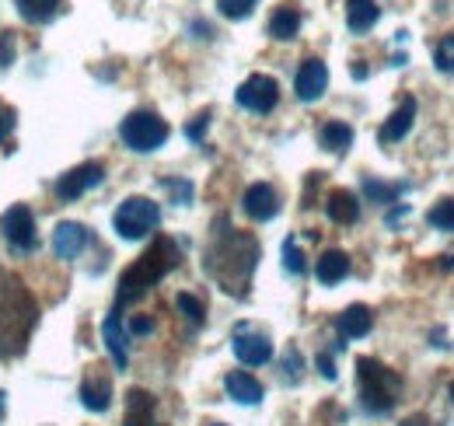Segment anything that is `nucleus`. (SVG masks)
<instances>
[{"label": "nucleus", "instance_id": "obj_34", "mask_svg": "<svg viewBox=\"0 0 454 426\" xmlns=\"http://www.w3.org/2000/svg\"><path fill=\"white\" fill-rule=\"evenodd\" d=\"M11 63H14V32L4 28V32H0V70L11 67Z\"/></svg>", "mask_w": 454, "mask_h": 426}, {"label": "nucleus", "instance_id": "obj_22", "mask_svg": "<svg viewBox=\"0 0 454 426\" xmlns=\"http://www.w3.org/2000/svg\"><path fill=\"white\" fill-rule=\"evenodd\" d=\"M154 395L144 388H129L126 395V426H154Z\"/></svg>", "mask_w": 454, "mask_h": 426}, {"label": "nucleus", "instance_id": "obj_21", "mask_svg": "<svg viewBox=\"0 0 454 426\" xmlns=\"http://www.w3.org/2000/svg\"><path fill=\"white\" fill-rule=\"evenodd\" d=\"M325 213L333 224H356L360 220V200L349 193V189H333L329 200H325Z\"/></svg>", "mask_w": 454, "mask_h": 426}, {"label": "nucleus", "instance_id": "obj_20", "mask_svg": "<svg viewBox=\"0 0 454 426\" xmlns=\"http://www.w3.org/2000/svg\"><path fill=\"white\" fill-rule=\"evenodd\" d=\"M315 276H318L322 287H336V283H342V280L349 276V256L340 252V248L322 252V256H318V266H315Z\"/></svg>", "mask_w": 454, "mask_h": 426}, {"label": "nucleus", "instance_id": "obj_38", "mask_svg": "<svg viewBox=\"0 0 454 426\" xmlns=\"http://www.w3.org/2000/svg\"><path fill=\"white\" fill-rule=\"evenodd\" d=\"M318 371H322V377L336 381V364H333V357H329V353H318Z\"/></svg>", "mask_w": 454, "mask_h": 426}, {"label": "nucleus", "instance_id": "obj_16", "mask_svg": "<svg viewBox=\"0 0 454 426\" xmlns=\"http://www.w3.org/2000/svg\"><path fill=\"white\" fill-rule=\"evenodd\" d=\"M224 388L238 406H259V402H262V395H266V391H262V384H259L248 371H231L224 377Z\"/></svg>", "mask_w": 454, "mask_h": 426}, {"label": "nucleus", "instance_id": "obj_15", "mask_svg": "<svg viewBox=\"0 0 454 426\" xmlns=\"http://www.w3.org/2000/svg\"><path fill=\"white\" fill-rule=\"evenodd\" d=\"M102 335H106V346H109V353H113V364L119 371H126V364H129V332L122 328L119 312H113V315L106 319Z\"/></svg>", "mask_w": 454, "mask_h": 426}, {"label": "nucleus", "instance_id": "obj_31", "mask_svg": "<svg viewBox=\"0 0 454 426\" xmlns=\"http://www.w3.org/2000/svg\"><path fill=\"white\" fill-rule=\"evenodd\" d=\"M255 4L259 0H217V11L231 21H241V18H248L255 11Z\"/></svg>", "mask_w": 454, "mask_h": 426}, {"label": "nucleus", "instance_id": "obj_32", "mask_svg": "<svg viewBox=\"0 0 454 426\" xmlns=\"http://www.w3.org/2000/svg\"><path fill=\"white\" fill-rule=\"evenodd\" d=\"M434 63H437L444 74H454V36H444V39L434 46Z\"/></svg>", "mask_w": 454, "mask_h": 426}, {"label": "nucleus", "instance_id": "obj_27", "mask_svg": "<svg viewBox=\"0 0 454 426\" xmlns=\"http://www.w3.org/2000/svg\"><path fill=\"white\" fill-rule=\"evenodd\" d=\"M175 308H178V315L189 321V325H203L207 308H203L200 297H192V294H178V297H175Z\"/></svg>", "mask_w": 454, "mask_h": 426}, {"label": "nucleus", "instance_id": "obj_11", "mask_svg": "<svg viewBox=\"0 0 454 426\" xmlns=\"http://www.w3.org/2000/svg\"><path fill=\"white\" fill-rule=\"evenodd\" d=\"M325 88H329V67H325V59H318V56L304 59L297 67V77H294V95L301 102H318L325 95Z\"/></svg>", "mask_w": 454, "mask_h": 426}, {"label": "nucleus", "instance_id": "obj_23", "mask_svg": "<svg viewBox=\"0 0 454 426\" xmlns=\"http://www.w3.org/2000/svg\"><path fill=\"white\" fill-rule=\"evenodd\" d=\"M378 18H381V7L374 0H346V25H349V32L364 36V32H371L378 25Z\"/></svg>", "mask_w": 454, "mask_h": 426}, {"label": "nucleus", "instance_id": "obj_5", "mask_svg": "<svg viewBox=\"0 0 454 426\" xmlns=\"http://www.w3.org/2000/svg\"><path fill=\"white\" fill-rule=\"evenodd\" d=\"M119 140L137 151V154H151L158 147H165L168 140V122L158 115V112H147V108H137L129 112L122 122H119Z\"/></svg>", "mask_w": 454, "mask_h": 426}, {"label": "nucleus", "instance_id": "obj_28", "mask_svg": "<svg viewBox=\"0 0 454 426\" xmlns=\"http://www.w3.org/2000/svg\"><path fill=\"white\" fill-rule=\"evenodd\" d=\"M161 189L171 196V203H178V207H189L192 203V182L189 178H161Z\"/></svg>", "mask_w": 454, "mask_h": 426}, {"label": "nucleus", "instance_id": "obj_8", "mask_svg": "<svg viewBox=\"0 0 454 426\" xmlns=\"http://www.w3.org/2000/svg\"><path fill=\"white\" fill-rule=\"evenodd\" d=\"M102 182H106V164H98V161H84V164L70 168L67 175H59L57 185H53V193H57L63 203H74V200H81L88 189H95V185H102Z\"/></svg>", "mask_w": 454, "mask_h": 426}, {"label": "nucleus", "instance_id": "obj_12", "mask_svg": "<svg viewBox=\"0 0 454 426\" xmlns=\"http://www.w3.org/2000/svg\"><path fill=\"white\" fill-rule=\"evenodd\" d=\"M241 210H245V217L266 224V220H273V217L280 213V196H277V189H273L270 182H255V185L245 189V196H241Z\"/></svg>", "mask_w": 454, "mask_h": 426}, {"label": "nucleus", "instance_id": "obj_42", "mask_svg": "<svg viewBox=\"0 0 454 426\" xmlns=\"http://www.w3.org/2000/svg\"><path fill=\"white\" fill-rule=\"evenodd\" d=\"M451 402H454V381H451Z\"/></svg>", "mask_w": 454, "mask_h": 426}, {"label": "nucleus", "instance_id": "obj_29", "mask_svg": "<svg viewBox=\"0 0 454 426\" xmlns=\"http://www.w3.org/2000/svg\"><path fill=\"white\" fill-rule=\"evenodd\" d=\"M284 269L290 272V276H304V269H308L304 252H301V245H297V238H286L284 241Z\"/></svg>", "mask_w": 454, "mask_h": 426}, {"label": "nucleus", "instance_id": "obj_7", "mask_svg": "<svg viewBox=\"0 0 454 426\" xmlns=\"http://www.w3.org/2000/svg\"><path fill=\"white\" fill-rule=\"evenodd\" d=\"M0 234L11 245V252H21V256L35 252V245H39L35 217H32V210L25 203H14V207H7V210L0 213Z\"/></svg>", "mask_w": 454, "mask_h": 426}, {"label": "nucleus", "instance_id": "obj_39", "mask_svg": "<svg viewBox=\"0 0 454 426\" xmlns=\"http://www.w3.org/2000/svg\"><path fill=\"white\" fill-rule=\"evenodd\" d=\"M402 426H437V423H430L423 413H416V416H409V420H402Z\"/></svg>", "mask_w": 454, "mask_h": 426}, {"label": "nucleus", "instance_id": "obj_18", "mask_svg": "<svg viewBox=\"0 0 454 426\" xmlns=\"http://www.w3.org/2000/svg\"><path fill=\"white\" fill-rule=\"evenodd\" d=\"M14 7L21 14V21H28V25H50V21H57L59 14H63L67 0H14Z\"/></svg>", "mask_w": 454, "mask_h": 426}, {"label": "nucleus", "instance_id": "obj_25", "mask_svg": "<svg viewBox=\"0 0 454 426\" xmlns=\"http://www.w3.org/2000/svg\"><path fill=\"white\" fill-rule=\"evenodd\" d=\"M318 144H322L325 151H333V154H342V151L353 144V130H349L346 122H325V126L318 130Z\"/></svg>", "mask_w": 454, "mask_h": 426}, {"label": "nucleus", "instance_id": "obj_37", "mask_svg": "<svg viewBox=\"0 0 454 426\" xmlns=\"http://www.w3.org/2000/svg\"><path fill=\"white\" fill-rule=\"evenodd\" d=\"M151 328H154V321L144 319V315H137V319L129 321V335H147Z\"/></svg>", "mask_w": 454, "mask_h": 426}, {"label": "nucleus", "instance_id": "obj_17", "mask_svg": "<svg viewBox=\"0 0 454 426\" xmlns=\"http://www.w3.org/2000/svg\"><path fill=\"white\" fill-rule=\"evenodd\" d=\"M412 119H416V102H412V99H405V102H402V106H398L385 122H381L378 140H381V144H398V140L412 130Z\"/></svg>", "mask_w": 454, "mask_h": 426}, {"label": "nucleus", "instance_id": "obj_4", "mask_svg": "<svg viewBox=\"0 0 454 426\" xmlns=\"http://www.w3.org/2000/svg\"><path fill=\"white\" fill-rule=\"evenodd\" d=\"M356 388H360V406L371 416H388L398 406L402 377L374 357H360L356 360Z\"/></svg>", "mask_w": 454, "mask_h": 426}, {"label": "nucleus", "instance_id": "obj_43", "mask_svg": "<svg viewBox=\"0 0 454 426\" xmlns=\"http://www.w3.org/2000/svg\"><path fill=\"white\" fill-rule=\"evenodd\" d=\"M207 426H224V423H207Z\"/></svg>", "mask_w": 454, "mask_h": 426}, {"label": "nucleus", "instance_id": "obj_14", "mask_svg": "<svg viewBox=\"0 0 454 426\" xmlns=\"http://www.w3.org/2000/svg\"><path fill=\"white\" fill-rule=\"evenodd\" d=\"M88 241H91V231L77 220H63L53 231V252H57V259H67V263L77 259L88 248Z\"/></svg>", "mask_w": 454, "mask_h": 426}, {"label": "nucleus", "instance_id": "obj_24", "mask_svg": "<svg viewBox=\"0 0 454 426\" xmlns=\"http://www.w3.org/2000/svg\"><path fill=\"white\" fill-rule=\"evenodd\" d=\"M297 32H301V11H297L294 4L277 7L273 18H270V36L280 39V43H286V39H294Z\"/></svg>", "mask_w": 454, "mask_h": 426}, {"label": "nucleus", "instance_id": "obj_6", "mask_svg": "<svg viewBox=\"0 0 454 426\" xmlns=\"http://www.w3.org/2000/svg\"><path fill=\"white\" fill-rule=\"evenodd\" d=\"M158 224H161V210H158V203L147 200V196H129V200H122L119 210L113 213L115 234L126 238V241H140V238H147Z\"/></svg>", "mask_w": 454, "mask_h": 426}, {"label": "nucleus", "instance_id": "obj_13", "mask_svg": "<svg viewBox=\"0 0 454 426\" xmlns=\"http://www.w3.org/2000/svg\"><path fill=\"white\" fill-rule=\"evenodd\" d=\"M81 406L88 413H106L113 406V381L102 367H91L81 381Z\"/></svg>", "mask_w": 454, "mask_h": 426}, {"label": "nucleus", "instance_id": "obj_9", "mask_svg": "<svg viewBox=\"0 0 454 426\" xmlns=\"http://www.w3.org/2000/svg\"><path fill=\"white\" fill-rule=\"evenodd\" d=\"M234 99H238L241 108L266 115V112H273L277 102H280V84H277V77H270V74H252V77L238 88Z\"/></svg>", "mask_w": 454, "mask_h": 426}, {"label": "nucleus", "instance_id": "obj_19", "mask_svg": "<svg viewBox=\"0 0 454 426\" xmlns=\"http://www.w3.org/2000/svg\"><path fill=\"white\" fill-rule=\"evenodd\" d=\"M371 325H374V315H371L367 304H349L340 319H336L340 339H364L371 332Z\"/></svg>", "mask_w": 454, "mask_h": 426}, {"label": "nucleus", "instance_id": "obj_41", "mask_svg": "<svg viewBox=\"0 0 454 426\" xmlns=\"http://www.w3.org/2000/svg\"><path fill=\"white\" fill-rule=\"evenodd\" d=\"M444 269H454V256H448V263H444Z\"/></svg>", "mask_w": 454, "mask_h": 426}, {"label": "nucleus", "instance_id": "obj_30", "mask_svg": "<svg viewBox=\"0 0 454 426\" xmlns=\"http://www.w3.org/2000/svg\"><path fill=\"white\" fill-rule=\"evenodd\" d=\"M427 220H430V227H437V231H454V200L434 203V210L427 213Z\"/></svg>", "mask_w": 454, "mask_h": 426}, {"label": "nucleus", "instance_id": "obj_44", "mask_svg": "<svg viewBox=\"0 0 454 426\" xmlns=\"http://www.w3.org/2000/svg\"><path fill=\"white\" fill-rule=\"evenodd\" d=\"M154 426H158V423H154Z\"/></svg>", "mask_w": 454, "mask_h": 426}, {"label": "nucleus", "instance_id": "obj_3", "mask_svg": "<svg viewBox=\"0 0 454 426\" xmlns=\"http://www.w3.org/2000/svg\"><path fill=\"white\" fill-rule=\"evenodd\" d=\"M39 319L35 301L14 276H0V357H18Z\"/></svg>", "mask_w": 454, "mask_h": 426}, {"label": "nucleus", "instance_id": "obj_40", "mask_svg": "<svg viewBox=\"0 0 454 426\" xmlns=\"http://www.w3.org/2000/svg\"><path fill=\"white\" fill-rule=\"evenodd\" d=\"M4 409H7V395L0 391V420H4Z\"/></svg>", "mask_w": 454, "mask_h": 426}, {"label": "nucleus", "instance_id": "obj_1", "mask_svg": "<svg viewBox=\"0 0 454 426\" xmlns=\"http://www.w3.org/2000/svg\"><path fill=\"white\" fill-rule=\"evenodd\" d=\"M255 266H259V241L245 231H234L227 220H217V231H214L207 259H203L207 276H214L227 294L245 297Z\"/></svg>", "mask_w": 454, "mask_h": 426}, {"label": "nucleus", "instance_id": "obj_2", "mask_svg": "<svg viewBox=\"0 0 454 426\" xmlns=\"http://www.w3.org/2000/svg\"><path fill=\"white\" fill-rule=\"evenodd\" d=\"M182 263V252L171 238H158L151 241V248L119 276V290H115V312L126 304H137L140 297L151 294V287H158L171 269Z\"/></svg>", "mask_w": 454, "mask_h": 426}, {"label": "nucleus", "instance_id": "obj_10", "mask_svg": "<svg viewBox=\"0 0 454 426\" xmlns=\"http://www.w3.org/2000/svg\"><path fill=\"white\" fill-rule=\"evenodd\" d=\"M231 350H234V357H238L245 367H262V364L273 360V343H270V335L255 332L252 325H238V328H234Z\"/></svg>", "mask_w": 454, "mask_h": 426}, {"label": "nucleus", "instance_id": "obj_33", "mask_svg": "<svg viewBox=\"0 0 454 426\" xmlns=\"http://www.w3.org/2000/svg\"><path fill=\"white\" fill-rule=\"evenodd\" d=\"M210 119H214V112H210V108H203L192 122H185V137H189L192 144H203V137H207V130H210Z\"/></svg>", "mask_w": 454, "mask_h": 426}, {"label": "nucleus", "instance_id": "obj_35", "mask_svg": "<svg viewBox=\"0 0 454 426\" xmlns=\"http://www.w3.org/2000/svg\"><path fill=\"white\" fill-rule=\"evenodd\" d=\"M284 377L286 381L301 377V353H297V350H290V353L284 357Z\"/></svg>", "mask_w": 454, "mask_h": 426}, {"label": "nucleus", "instance_id": "obj_36", "mask_svg": "<svg viewBox=\"0 0 454 426\" xmlns=\"http://www.w3.org/2000/svg\"><path fill=\"white\" fill-rule=\"evenodd\" d=\"M11 130H14V108L0 102V140H7V137H11Z\"/></svg>", "mask_w": 454, "mask_h": 426}, {"label": "nucleus", "instance_id": "obj_26", "mask_svg": "<svg viewBox=\"0 0 454 426\" xmlns=\"http://www.w3.org/2000/svg\"><path fill=\"white\" fill-rule=\"evenodd\" d=\"M402 193H405V182L388 185V182H378V178H364V196H367L371 203H378V207L398 203V196H402Z\"/></svg>", "mask_w": 454, "mask_h": 426}]
</instances>
